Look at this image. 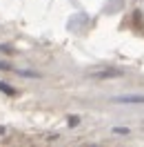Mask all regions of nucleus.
Returning a JSON list of instances; mask_svg holds the SVG:
<instances>
[{"label": "nucleus", "mask_w": 144, "mask_h": 147, "mask_svg": "<svg viewBox=\"0 0 144 147\" xmlns=\"http://www.w3.org/2000/svg\"><path fill=\"white\" fill-rule=\"evenodd\" d=\"M0 92H7V94H16V92H13V87H9V85H5V83H0Z\"/></svg>", "instance_id": "f03ea898"}, {"label": "nucleus", "mask_w": 144, "mask_h": 147, "mask_svg": "<svg viewBox=\"0 0 144 147\" xmlns=\"http://www.w3.org/2000/svg\"><path fill=\"white\" fill-rule=\"evenodd\" d=\"M115 134H129V129H124V127H115Z\"/></svg>", "instance_id": "7ed1b4c3"}, {"label": "nucleus", "mask_w": 144, "mask_h": 147, "mask_svg": "<svg viewBox=\"0 0 144 147\" xmlns=\"http://www.w3.org/2000/svg\"><path fill=\"white\" fill-rule=\"evenodd\" d=\"M113 102H131V105H142L144 96H122V98H113Z\"/></svg>", "instance_id": "f257e3e1"}]
</instances>
